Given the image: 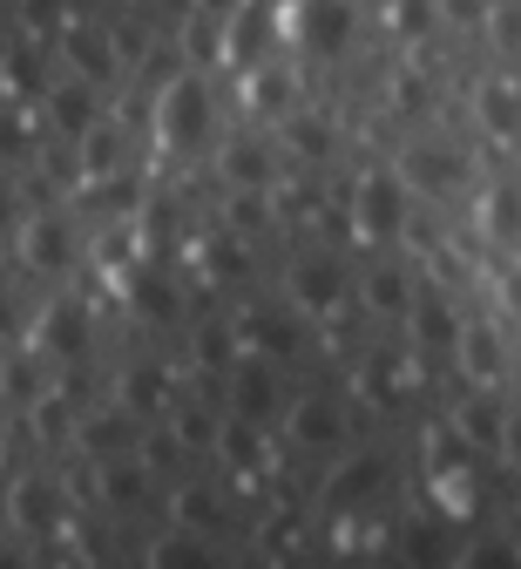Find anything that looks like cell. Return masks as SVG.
<instances>
[{
	"mask_svg": "<svg viewBox=\"0 0 521 569\" xmlns=\"http://www.w3.org/2000/svg\"><path fill=\"white\" fill-rule=\"evenodd\" d=\"M210 129H217V96L203 82V68H177V76L157 89V142L177 150V157H190V150L210 142Z\"/></svg>",
	"mask_w": 521,
	"mask_h": 569,
	"instance_id": "6da1fadb",
	"label": "cell"
},
{
	"mask_svg": "<svg viewBox=\"0 0 521 569\" xmlns=\"http://www.w3.org/2000/svg\"><path fill=\"white\" fill-rule=\"evenodd\" d=\"M407 210H413V190L393 170H365L352 183V224H359L365 244H393L407 231Z\"/></svg>",
	"mask_w": 521,
	"mask_h": 569,
	"instance_id": "7a4b0ae2",
	"label": "cell"
},
{
	"mask_svg": "<svg viewBox=\"0 0 521 569\" xmlns=\"http://www.w3.org/2000/svg\"><path fill=\"white\" fill-rule=\"evenodd\" d=\"M271 28H278L271 0H231L223 21H217V61L223 68H258L271 54Z\"/></svg>",
	"mask_w": 521,
	"mask_h": 569,
	"instance_id": "3957f363",
	"label": "cell"
},
{
	"mask_svg": "<svg viewBox=\"0 0 521 569\" xmlns=\"http://www.w3.org/2000/svg\"><path fill=\"white\" fill-rule=\"evenodd\" d=\"M284 299L305 312V319H332V312L345 306V264L325 258V251L291 258V271H284Z\"/></svg>",
	"mask_w": 521,
	"mask_h": 569,
	"instance_id": "277c9868",
	"label": "cell"
},
{
	"mask_svg": "<svg viewBox=\"0 0 521 569\" xmlns=\"http://www.w3.org/2000/svg\"><path fill=\"white\" fill-rule=\"evenodd\" d=\"M352 28H359L352 0H298V14H291V41L319 61H339L352 48Z\"/></svg>",
	"mask_w": 521,
	"mask_h": 569,
	"instance_id": "5b68a950",
	"label": "cell"
},
{
	"mask_svg": "<svg viewBox=\"0 0 521 569\" xmlns=\"http://www.w3.org/2000/svg\"><path fill=\"white\" fill-rule=\"evenodd\" d=\"M61 516H68V488L54 481V475H14L8 481V522L21 529V536H54L61 529Z\"/></svg>",
	"mask_w": 521,
	"mask_h": 569,
	"instance_id": "8992f818",
	"label": "cell"
},
{
	"mask_svg": "<svg viewBox=\"0 0 521 569\" xmlns=\"http://www.w3.org/2000/svg\"><path fill=\"white\" fill-rule=\"evenodd\" d=\"M14 251H21V264H28V271L54 278V271H68V264H74V224L61 218V210H34V218H21V224H14Z\"/></svg>",
	"mask_w": 521,
	"mask_h": 569,
	"instance_id": "52a82bcc",
	"label": "cell"
},
{
	"mask_svg": "<svg viewBox=\"0 0 521 569\" xmlns=\"http://www.w3.org/2000/svg\"><path fill=\"white\" fill-rule=\"evenodd\" d=\"M393 177H400L407 190L447 197V190H461V183H468V157L454 150V142H413V150H400Z\"/></svg>",
	"mask_w": 521,
	"mask_h": 569,
	"instance_id": "ba28073f",
	"label": "cell"
},
{
	"mask_svg": "<svg viewBox=\"0 0 521 569\" xmlns=\"http://www.w3.org/2000/svg\"><path fill=\"white\" fill-rule=\"evenodd\" d=\"M34 346H41V360L74 367V360H82V352L96 346V319H89V306H82V299H54V306L41 312Z\"/></svg>",
	"mask_w": 521,
	"mask_h": 569,
	"instance_id": "9c48e42d",
	"label": "cell"
},
{
	"mask_svg": "<svg viewBox=\"0 0 521 569\" xmlns=\"http://www.w3.org/2000/svg\"><path fill=\"white\" fill-rule=\"evenodd\" d=\"M284 435H291V448L325 455V448L345 441V407H339L332 393H298V400L284 407Z\"/></svg>",
	"mask_w": 521,
	"mask_h": 569,
	"instance_id": "30bf717a",
	"label": "cell"
},
{
	"mask_svg": "<svg viewBox=\"0 0 521 569\" xmlns=\"http://www.w3.org/2000/svg\"><path fill=\"white\" fill-rule=\"evenodd\" d=\"M61 61H68V76H82V82H96V89L122 76V54H116L109 28H96V21H68V28H61Z\"/></svg>",
	"mask_w": 521,
	"mask_h": 569,
	"instance_id": "8fae6325",
	"label": "cell"
},
{
	"mask_svg": "<svg viewBox=\"0 0 521 569\" xmlns=\"http://www.w3.org/2000/svg\"><path fill=\"white\" fill-rule=\"evenodd\" d=\"M380 481H387V461H380V455H352V461H339V468L325 475V495H319V502H325L332 516H352V509H365L372 495H380Z\"/></svg>",
	"mask_w": 521,
	"mask_h": 569,
	"instance_id": "7c38bea8",
	"label": "cell"
},
{
	"mask_svg": "<svg viewBox=\"0 0 521 569\" xmlns=\"http://www.w3.org/2000/svg\"><path fill=\"white\" fill-rule=\"evenodd\" d=\"M41 109H48V122H54V136H82L96 116H102V102H96V82H82V76H61V82H48L41 89Z\"/></svg>",
	"mask_w": 521,
	"mask_h": 569,
	"instance_id": "4fadbf2b",
	"label": "cell"
},
{
	"mask_svg": "<svg viewBox=\"0 0 521 569\" xmlns=\"http://www.w3.org/2000/svg\"><path fill=\"white\" fill-rule=\"evenodd\" d=\"M136 413L116 400V407H102V413H89V420H74V448H82L89 461H102V455H129L136 448Z\"/></svg>",
	"mask_w": 521,
	"mask_h": 569,
	"instance_id": "5bb4252c",
	"label": "cell"
},
{
	"mask_svg": "<svg viewBox=\"0 0 521 569\" xmlns=\"http://www.w3.org/2000/svg\"><path fill=\"white\" fill-rule=\"evenodd\" d=\"M231 413H244V420H271V407H278V380H271V360L264 352H251V360H231Z\"/></svg>",
	"mask_w": 521,
	"mask_h": 569,
	"instance_id": "9a60e30c",
	"label": "cell"
},
{
	"mask_svg": "<svg viewBox=\"0 0 521 569\" xmlns=\"http://www.w3.org/2000/svg\"><path fill=\"white\" fill-rule=\"evenodd\" d=\"M407 326H413L420 352H454V339H461V312H454V299H440V292H413Z\"/></svg>",
	"mask_w": 521,
	"mask_h": 569,
	"instance_id": "2e32d148",
	"label": "cell"
},
{
	"mask_svg": "<svg viewBox=\"0 0 521 569\" xmlns=\"http://www.w3.org/2000/svg\"><path fill=\"white\" fill-rule=\"evenodd\" d=\"M454 360H461V373H468L474 387H494V380L508 373V339H501L494 326H461Z\"/></svg>",
	"mask_w": 521,
	"mask_h": 569,
	"instance_id": "e0dca14e",
	"label": "cell"
},
{
	"mask_svg": "<svg viewBox=\"0 0 521 569\" xmlns=\"http://www.w3.org/2000/svg\"><path fill=\"white\" fill-rule=\"evenodd\" d=\"M217 170L231 190H271V142L264 136H231L217 150Z\"/></svg>",
	"mask_w": 521,
	"mask_h": 569,
	"instance_id": "ac0fdd59",
	"label": "cell"
},
{
	"mask_svg": "<svg viewBox=\"0 0 521 569\" xmlns=\"http://www.w3.org/2000/svg\"><path fill=\"white\" fill-rule=\"evenodd\" d=\"M96 495L109 509H136L142 495H149V461H136V448L129 455H102L96 461Z\"/></svg>",
	"mask_w": 521,
	"mask_h": 569,
	"instance_id": "d6986e66",
	"label": "cell"
},
{
	"mask_svg": "<svg viewBox=\"0 0 521 569\" xmlns=\"http://www.w3.org/2000/svg\"><path fill=\"white\" fill-rule=\"evenodd\" d=\"M74 163H82V177H89V183L116 177V170H122V129H116L109 116H96L82 136H74Z\"/></svg>",
	"mask_w": 521,
	"mask_h": 569,
	"instance_id": "ffe728a7",
	"label": "cell"
},
{
	"mask_svg": "<svg viewBox=\"0 0 521 569\" xmlns=\"http://www.w3.org/2000/svg\"><path fill=\"white\" fill-rule=\"evenodd\" d=\"M170 522L190 529V536H217V529H223V495H217L210 481H183V488L170 495Z\"/></svg>",
	"mask_w": 521,
	"mask_h": 569,
	"instance_id": "44dd1931",
	"label": "cell"
},
{
	"mask_svg": "<svg viewBox=\"0 0 521 569\" xmlns=\"http://www.w3.org/2000/svg\"><path fill=\"white\" fill-rule=\"evenodd\" d=\"M474 116H481V129H488L494 142H514V129H521V102H514V82H508V76H488V82L474 89Z\"/></svg>",
	"mask_w": 521,
	"mask_h": 569,
	"instance_id": "7402d4cb",
	"label": "cell"
},
{
	"mask_svg": "<svg viewBox=\"0 0 521 569\" xmlns=\"http://www.w3.org/2000/svg\"><path fill=\"white\" fill-rule=\"evenodd\" d=\"M210 455H223L231 468H264V420H244V413H231V420H217V448Z\"/></svg>",
	"mask_w": 521,
	"mask_h": 569,
	"instance_id": "603a6c76",
	"label": "cell"
},
{
	"mask_svg": "<svg viewBox=\"0 0 521 569\" xmlns=\"http://www.w3.org/2000/svg\"><path fill=\"white\" fill-rule=\"evenodd\" d=\"M116 400H122V407H129L136 420H149V413H163V407H170V373L142 360V367H129V373H122Z\"/></svg>",
	"mask_w": 521,
	"mask_h": 569,
	"instance_id": "cb8c5ba5",
	"label": "cell"
},
{
	"mask_svg": "<svg viewBox=\"0 0 521 569\" xmlns=\"http://www.w3.org/2000/svg\"><path fill=\"white\" fill-rule=\"evenodd\" d=\"M278 136H284V150L305 157V163H325V157H332V122L312 116V109H291V116L278 122Z\"/></svg>",
	"mask_w": 521,
	"mask_h": 569,
	"instance_id": "d4e9b609",
	"label": "cell"
},
{
	"mask_svg": "<svg viewBox=\"0 0 521 569\" xmlns=\"http://www.w3.org/2000/svg\"><path fill=\"white\" fill-rule=\"evenodd\" d=\"M238 339H251V352H264V360H291V352H298V326L284 312H244Z\"/></svg>",
	"mask_w": 521,
	"mask_h": 569,
	"instance_id": "484cf974",
	"label": "cell"
},
{
	"mask_svg": "<svg viewBox=\"0 0 521 569\" xmlns=\"http://www.w3.org/2000/svg\"><path fill=\"white\" fill-rule=\"evenodd\" d=\"M365 306L380 312V319H407V306H413V278H407L400 264L365 271Z\"/></svg>",
	"mask_w": 521,
	"mask_h": 569,
	"instance_id": "4316f807",
	"label": "cell"
},
{
	"mask_svg": "<svg viewBox=\"0 0 521 569\" xmlns=\"http://www.w3.org/2000/svg\"><path fill=\"white\" fill-rule=\"evenodd\" d=\"M170 435H177V448L210 455V448H217V413H210L203 400H183V407H170Z\"/></svg>",
	"mask_w": 521,
	"mask_h": 569,
	"instance_id": "83f0119b",
	"label": "cell"
},
{
	"mask_svg": "<svg viewBox=\"0 0 521 569\" xmlns=\"http://www.w3.org/2000/svg\"><path fill=\"white\" fill-rule=\"evenodd\" d=\"M454 435H461L468 448H494V441H501V407L488 400V387H481V393H474V400L461 407V420H454Z\"/></svg>",
	"mask_w": 521,
	"mask_h": 569,
	"instance_id": "f1b7e54d",
	"label": "cell"
},
{
	"mask_svg": "<svg viewBox=\"0 0 521 569\" xmlns=\"http://www.w3.org/2000/svg\"><path fill=\"white\" fill-rule=\"evenodd\" d=\"M190 352H197V367L210 373H231V360H238V332L231 326H197V339H190Z\"/></svg>",
	"mask_w": 521,
	"mask_h": 569,
	"instance_id": "f546056e",
	"label": "cell"
},
{
	"mask_svg": "<svg viewBox=\"0 0 521 569\" xmlns=\"http://www.w3.org/2000/svg\"><path fill=\"white\" fill-rule=\"evenodd\" d=\"M387 21H393L400 41H427L440 14H433V0H387Z\"/></svg>",
	"mask_w": 521,
	"mask_h": 569,
	"instance_id": "4dcf8cb0",
	"label": "cell"
},
{
	"mask_svg": "<svg viewBox=\"0 0 521 569\" xmlns=\"http://www.w3.org/2000/svg\"><path fill=\"white\" fill-rule=\"evenodd\" d=\"M136 312H142V319H177V284L157 278V271H142V278H136Z\"/></svg>",
	"mask_w": 521,
	"mask_h": 569,
	"instance_id": "1f68e13d",
	"label": "cell"
},
{
	"mask_svg": "<svg viewBox=\"0 0 521 569\" xmlns=\"http://www.w3.org/2000/svg\"><path fill=\"white\" fill-rule=\"evenodd\" d=\"M0 82H8L14 96H41L48 82H41V54L34 48H14L8 61H0Z\"/></svg>",
	"mask_w": 521,
	"mask_h": 569,
	"instance_id": "d6a6232c",
	"label": "cell"
},
{
	"mask_svg": "<svg viewBox=\"0 0 521 569\" xmlns=\"http://www.w3.org/2000/svg\"><path fill=\"white\" fill-rule=\"evenodd\" d=\"M203 264H210V278H244L251 271V251H244V238H217L203 251Z\"/></svg>",
	"mask_w": 521,
	"mask_h": 569,
	"instance_id": "836d02e7",
	"label": "cell"
},
{
	"mask_svg": "<svg viewBox=\"0 0 521 569\" xmlns=\"http://www.w3.org/2000/svg\"><path fill=\"white\" fill-rule=\"evenodd\" d=\"M264 210H271V190H231V224L238 231H258Z\"/></svg>",
	"mask_w": 521,
	"mask_h": 569,
	"instance_id": "e575fe53",
	"label": "cell"
},
{
	"mask_svg": "<svg viewBox=\"0 0 521 569\" xmlns=\"http://www.w3.org/2000/svg\"><path fill=\"white\" fill-rule=\"evenodd\" d=\"M427 76H420V68H400V76H393V109H407V116H420L427 109Z\"/></svg>",
	"mask_w": 521,
	"mask_h": 569,
	"instance_id": "d590c367",
	"label": "cell"
},
{
	"mask_svg": "<svg viewBox=\"0 0 521 569\" xmlns=\"http://www.w3.org/2000/svg\"><path fill=\"white\" fill-rule=\"evenodd\" d=\"M157 562H203V536H190V529H177V536H163L157 549H149Z\"/></svg>",
	"mask_w": 521,
	"mask_h": 569,
	"instance_id": "8d00e7d4",
	"label": "cell"
},
{
	"mask_svg": "<svg viewBox=\"0 0 521 569\" xmlns=\"http://www.w3.org/2000/svg\"><path fill=\"white\" fill-rule=\"evenodd\" d=\"M433 14L454 21V28H474V21L488 14V0H433Z\"/></svg>",
	"mask_w": 521,
	"mask_h": 569,
	"instance_id": "74e56055",
	"label": "cell"
},
{
	"mask_svg": "<svg viewBox=\"0 0 521 569\" xmlns=\"http://www.w3.org/2000/svg\"><path fill=\"white\" fill-rule=\"evenodd\" d=\"M54 21H61V0H21V28L41 34V28H54Z\"/></svg>",
	"mask_w": 521,
	"mask_h": 569,
	"instance_id": "f35d334b",
	"label": "cell"
},
{
	"mask_svg": "<svg viewBox=\"0 0 521 569\" xmlns=\"http://www.w3.org/2000/svg\"><path fill=\"white\" fill-rule=\"evenodd\" d=\"M21 150H28V122L0 109V157H21Z\"/></svg>",
	"mask_w": 521,
	"mask_h": 569,
	"instance_id": "ab89813d",
	"label": "cell"
},
{
	"mask_svg": "<svg viewBox=\"0 0 521 569\" xmlns=\"http://www.w3.org/2000/svg\"><path fill=\"white\" fill-rule=\"evenodd\" d=\"M407 556H413V562H433V556H440V536H433V529H407Z\"/></svg>",
	"mask_w": 521,
	"mask_h": 569,
	"instance_id": "60d3db41",
	"label": "cell"
},
{
	"mask_svg": "<svg viewBox=\"0 0 521 569\" xmlns=\"http://www.w3.org/2000/svg\"><path fill=\"white\" fill-rule=\"evenodd\" d=\"M468 562L474 569H501V562H514V549L508 542H481V549H468Z\"/></svg>",
	"mask_w": 521,
	"mask_h": 569,
	"instance_id": "b9f144b4",
	"label": "cell"
},
{
	"mask_svg": "<svg viewBox=\"0 0 521 569\" xmlns=\"http://www.w3.org/2000/svg\"><path fill=\"white\" fill-rule=\"evenodd\" d=\"M21 218H14V183L8 177H0V231H14Z\"/></svg>",
	"mask_w": 521,
	"mask_h": 569,
	"instance_id": "7bdbcfd3",
	"label": "cell"
},
{
	"mask_svg": "<svg viewBox=\"0 0 521 569\" xmlns=\"http://www.w3.org/2000/svg\"><path fill=\"white\" fill-rule=\"evenodd\" d=\"M14 326V292H8V278H0V332Z\"/></svg>",
	"mask_w": 521,
	"mask_h": 569,
	"instance_id": "ee69618b",
	"label": "cell"
},
{
	"mask_svg": "<svg viewBox=\"0 0 521 569\" xmlns=\"http://www.w3.org/2000/svg\"><path fill=\"white\" fill-rule=\"evenodd\" d=\"M190 8H197V14H217V21H223V8H231V0H190Z\"/></svg>",
	"mask_w": 521,
	"mask_h": 569,
	"instance_id": "f6af8a7d",
	"label": "cell"
},
{
	"mask_svg": "<svg viewBox=\"0 0 521 569\" xmlns=\"http://www.w3.org/2000/svg\"><path fill=\"white\" fill-rule=\"evenodd\" d=\"M0 516H8V481H0Z\"/></svg>",
	"mask_w": 521,
	"mask_h": 569,
	"instance_id": "bcb514c9",
	"label": "cell"
},
{
	"mask_svg": "<svg viewBox=\"0 0 521 569\" xmlns=\"http://www.w3.org/2000/svg\"><path fill=\"white\" fill-rule=\"evenodd\" d=\"M0 367H8V360H0Z\"/></svg>",
	"mask_w": 521,
	"mask_h": 569,
	"instance_id": "7dc6e473",
	"label": "cell"
}]
</instances>
